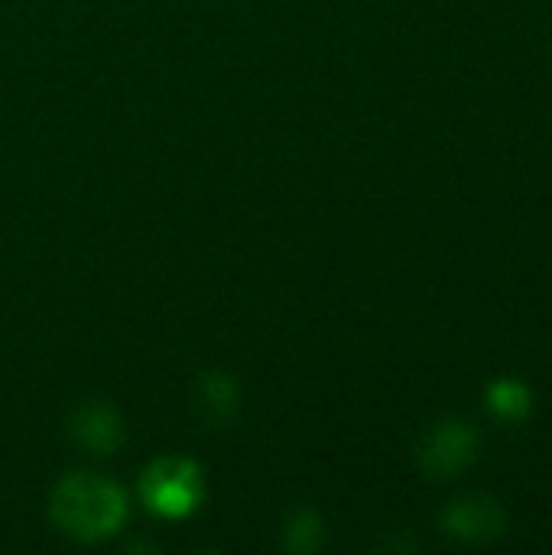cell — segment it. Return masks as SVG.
I'll return each mask as SVG.
<instances>
[{
	"instance_id": "obj_1",
	"label": "cell",
	"mask_w": 552,
	"mask_h": 555,
	"mask_svg": "<svg viewBox=\"0 0 552 555\" xmlns=\"http://www.w3.org/2000/svg\"><path fill=\"white\" fill-rule=\"evenodd\" d=\"M49 514L65 537L78 543H98L124 527L127 494L101 475H68L55 485Z\"/></svg>"
},
{
	"instance_id": "obj_2",
	"label": "cell",
	"mask_w": 552,
	"mask_h": 555,
	"mask_svg": "<svg viewBox=\"0 0 552 555\" xmlns=\"http://www.w3.org/2000/svg\"><path fill=\"white\" fill-rule=\"evenodd\" d=\"M140 501L166 520L192 517L205 501V475L192 459L163 455L146 465L140 478Z\"/></svg>"
},
{
	"instance_id": "obj_3",
	"label": "cell",
	"mask_w": 552,
	"mask_h": 555,
	"mask_svg": "<svg viewBox=\"0 0 552 555\" xmlns=\"http://www.w3.org/2000/svg\"><path fill=\"white\" fill-rule=\"evenodd\" d=\"M416 459L429 478L449 481L478 459V429L459 416H446L423 433L416 446Z\"/></svg>"
},
{
	"instance_id": "obj_4",
	"label": "cell",
	"mask_w": 552,
	"mask_h": 555,
	"mask_svg": "<svg viewBox=\"0 0 552 555\" xmlns=\"http://www.w3.org/2000/svg\"><path fill=\"white\" fill-rule=\"evenodd\" d=\"M442 530H446L449 540H459V543H468V546L495 543L508 530V507L491 494L455 498L442 511Z\"/></svg>"
},
{
	"instance_id": "obj_5",
	"label": "cell",
	"mask_w": 552,
	"mask_h": 555,
	"mask_svg": "<svg viewBox=\"0 0 552 555\" xmlns=\"http://www.w3.org/2000/svg\"><path fill=\"white\" fill-rule=\"evenodd\" d=\"M68 436L91 455H114L124 446V420L104 400H88L68 416Z\"/></svg>"
},
{
	"instance_id": "obj_6",
	"label": "cell",
	"mask_w": 552,
	"mask_h": 555,
	"mask_svg": "<svg viewBox=\"0 0 552 555\" xmlns=\"http://www.w3.org/2000/svg\"><path fill=\"white\" fill-rule=\"evenodd\" d=\"M485 403H488V413L501 423H524L530 413H534V393L524 380L517 377H498L488 384L485 390Z\"/></svg>"
},
{
	"instance_id": "obj_7",
	"label": "cell",
	"mask_w": 552,
	"mask_h": 555,
	"mask_svg": "<svg viewBox=\"0 0 552 555\" xmlns=\"http://www.w3.org/2000/svg\"><path fill=\"white\" fill-rule=\"evenodd\" d=\"M198 403L208 410L211 420H224L238 410V387L231 377L224 374H205L202 377V387H198Z\"/></svg>"
},
{
	"instance_id": "obj_8",
	"label": "cell",
	"mask_w": 552,
	"mask_h": 555,
	"mask_svg": "<svg viewBox=\"0 0 552 555\" xmlns=\"http://www.w3.org/2000/svg\"><path fill=\"white\" fill-rule=\"evenodd\" d=\"M306 537L303 540V553H309V550H319L322 546V520H319V514H312V511H299L293 520H290V527H286V543H290V550H299L296 543V537Z\"/></svg>"
}]
</instances>
